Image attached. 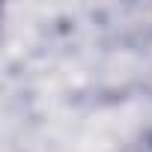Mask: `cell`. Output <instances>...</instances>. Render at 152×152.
Listing matches in <instances>:
<instances>
[]
</instances>
